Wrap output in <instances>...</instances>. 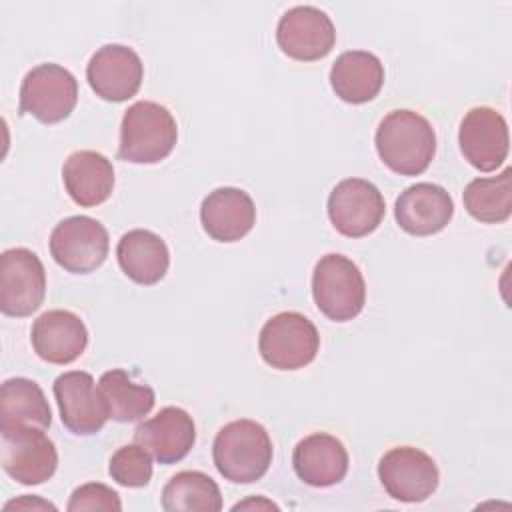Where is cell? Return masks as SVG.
Masks as SVG:
<instances>
[{
	"instance_id": "cell-1",
	"label": "cell",
	"mask_w": 512,
	"mask_h": 512,
	"mask_svg": "<svg viewBox=\"0 0 512 512\" xmlns=\"http://www.w3.org/2000/svg\"><path fill=\"white\" fill-rule=\"evenodd\" d=\"M380 160L400 176L422 174L436 154V132L418 112L398 108L388 112L374 134Z\"/></svg>"
},
{
	"instance_id": "cell-2",
	"label": "cell",
	"mask_w": 512,
	"mask_h": 512,
	"mask_svg": "<svg viewBox=\"0 0 512 512\" xmlns=\"http://www.w3.org/2000/svg\"><path fill=\"white\" fill-rule=\"evenodd\" d=\"M214 466L224 480L252 484L272 464V440L262 424L240 418L224 424L212 444Z\"/></svg>"
},
{
	"instance_id": "cell-3",
	"label": "cell",
	"mask_w": 512,
	"mask_h": 512,
	"mask_svg": "<svg viewBox=\"0 0 512 512\" xmlns=\"http://www.w3.org/2000/svg\"><path fill=\"white\" fill-rule=\"evenodd\" d=\"M178 124L172 112L152 100H138L122 116L118 158L132 164H156L176 146Z\"/></svg>"
},
{
	"instance_id": "cell-4",
	"label": "cell",
	"mask_w": 512,
	"mask_h": 512,
	"mask_svg": "<svg viewBox=\"0 0 512 512\" xmlns=\"http://www.w3.org/2000/svg\"><path fill=\"white\" fill-rule=\"evenodd\" d=\"M312 298L318 310L334 322L356 318L366 302L360 268L344 254H324L312 272Z\"/></svg>"
},
{
	"instance_id": "cell-5",
	"label": "cell",
	"mask_w": 512,
	"mask_h": 512,
	"mask_svg": "<svg viewBox=\"0 0 512 512\" xmlns=\"http://www.w3.org/2000/svg\"><path fill=\"white\" fill-rule=\"evenodd\" d=\"M262 360L276 370H300L320 350L316 326L300 312H278L266 320L258 336Z\"/></svg>"
},
{
	"instance_id": "cell-6",
	"label": "cell",
	"mask_w": 512,
	"mask_h": 512,
	"mask_svg": "<svg viewBox=\"0 0 512 512\" xmlns=\"http://www.w3.org/2000/svg\"><path fill=\"white\" fill-rule=\"evenodd\" d=\"M0 464L24 486L50 480L58 468L54 442L36 426H0Z\"/></svg>"
},
{
	"instance_id": "cell-7",
	"label": "cell",
	"mask_w": 512,
	"mask_h": 512,
	"mask_svg": "<svg viewBox=\"0 0 512 512\" xmlns=\"http://www.w3.org/2000/svg\"><path fill=\"white\" fill-rule=\"evenodd\" d=\"M78 100L74 74L54 62H44L26 72L20 84V114H30L42 124H56L70 116Z\"/></svg>"
},
{
	"instance_id": "cell-8",
	"label": "cell",
	"mask_w": 512,
	"mask_h": 512,
	"mask_svg": "<svg viewBox=\"0 0 512 512\" xmlns=\"http://www.w3.org/2000/svg\"><path fill=\"white\" fill-rule=\"evenodd\" d=\"M108 230L96 218L78 214L58 222L50 234V254L72 274L94 272L108 256Z\"/></svg>"
},
{
	"instance_id": "cell-9",
	"label": "cell",
	"mask_w": 512,
	"mask_h": 512,
	"mask_svg": "<svg viewBox=\"0 0 512 512\" xmlns=\"http://www.w3.org/2000/svg\"><path fill=\"white\" fill-rule=\"evenodd\" d=\"M46 296V270L28 248H8L0 256V310L24 318L36 312Z\"/></svg>"
},
{
	"instance_id": "cell-10",
	"label": "cell",
	"mask_w": 512,
	"mask_h": 512,
	"mask_svg": "<svg viewBox=\"0 0 512 512\" xmlns=\"http://www.w3.org/2000/svg\"><path fill=\"white\" fill-rule=\"evenodd\" d=\"M326 210L332 226L342 236L362 238L380 226L386 204L382 192L370 180L344 178L332 188Z\"/></svg>"
},
{
	"instance_id": "cell-11",
	"label": "cell",
	"mask_w": 512,
	"mask_h": 512,
	"mask_svg": "<svg viewBox=\"0 0 512 512\" xmlns=\"http://www.w3.org/2000/svg\"><path fill=\"white\" fill-rule=\"evenodd\" d=\"M378 478L386 494L398 502H424L438 488V466L414 446L390 448L378 462Z\"/></svg>"
},
{
	"instance_id": "cell-12",
	"label": "cell",
	"mask_w": 512,
	"mask_h": 512,
	"mask_svg": "<svg viewBox=\"0 0 512 512\" xmlns=\"http://www.w3.org/2000/svg\"><path fill=\"white\" fill-rule=\"evenodd\" d=\"M278 48L292 60L314 62L330 54L336 28L330 16L310 4L286 10L276 26Z\"/></svg>"
},
{
	"instance_id": "cell-13",
	"label": "cell",
	"mask_w": 512,
	"mask_h": 512,
	"mask_svg": "<svg viewBox=\"0 0 512 512\" xmlns=\"http://www.w3.org/2000/svg\"><path fill=\"white\" fill-rule=\"evenodd\" d=\"M52 390L60 420L72 434L92 436L104 428L110 416L92 374L82 370L64 372L54 380Z\"/></svg>"
},
{
	"instance_id": "cell-14",
	"label": "cell",
	"mask_w": 512,
	"mask_h": 512,
	"mask_svg": "<svg viewBox=\"0 0 512 512\" xmlns=\"http://www.w3.org/2000/svg\"><path fill=\"white\" fill-rule=\"evenodd\" d=\"M462 156L480 172H492L504 164L510 148L508 124L504 116L490 106L470 108L458 130Z\"/></svg>"
},
{
	"instance_id": "cell-15",
	"label": "cell",
	"mask_w": 512,
	"mask_h": 512,
	"mask_svg": "<svg viewBox=\"0 0 512 512\" xmlns=\"http://www.w3.org/2000/svg\"><path fill=\"white\" fill-rule=\"evenodd\" d=\"M144 64L140 56L124 44H104L88 60L86 80L90 88L108 102H124L140 90Z\"/></svg>"
},
{
	"instance_id": "cell-16",
	"label": "cell",
	"mask_w": 512,
	"mask_h": 512,
	"mask_svg": "<svg viewBox=\"0 0 512 512\" xmlns=\"http://www.w3.org/2000/svg\"><path fill=\"white\" fill-rule=\"evenodd\" d=\"M454 216V200L446 188L432 182L408 186L394 204L398 226L412 236H432L448 226Z\"/></svg>"
},
{
	"instance_id": "cell-17",
	"label": "cell",
	"mask_w": 512,
	"mask_h": 512,
	"mask_svg": "<svg viewBox=\"0 0 512 512\" xmlns=\"http://www.w3.org/2000/svg\"><path fill=\"white\" fill-rule=\"evenodd\" d=\"M30 342L40 360L62 366L84 354L88 346V330L78 314L56 308L34 320Z\"/></svg>"
},
{
	"instance_id": "cell-18",
	"label": "cell",
	"mask_w": 512,
	"mask_h": 512,
	"mask_svg": "<svg viewBox=\"0 0 512 512\" xmlns=\"http://www.w3.org/2000/svg\"><path fill=\"white\" fill-rule=\"evenodd\" d=\"M134 440L160 464L180 462L196 442L192 416L178 406H166L134 430Z\"/></svg>"
},
{
	"instance_id": "cell-19",
	"label": "cell",
	"mask_w": 512,
	"mask_h": 512,
	"mask_svg": "<svg viewBox=\"0 0 512 512\" xmlns=\"http://www.w3.org/2000/svg\"><path fill=\"white\" fill-rule=\"evenodd\" d=\"M200 222L210 238L218 242H236L256 224L254 200L242 188H216L200 204Z\"/></svg>"
},
{
	"instance_id": "cell-20",
	"label": "cell",
	"mask_w": 512,
	"mask_h": 512,
	"mask_svg": "<svg viewBox=\"0 0 512 512\" xmlns=\"http://www.w3.org/2000/svg\"><path fill=\"white\" fill-rule=\"evenodd\" d=\"M292 464L304 484L326 488L344 480L348 472V452L336 436L314 432L296 444Z\"/></svg>"
},
{
	"instance_id": "cell-21",
	"label": "cell",
	"mask_w": 512,
	"mask_h": 512,
	"mask_svg": "<svg viewBox=\"0 0 512 512\" xmlns=\"http://www.w3.org/2000/svg\"><path fill=\"white\" fill-rule=\"evenodd\" d=\"M62 182L68 196L84 208L98 206L112 196V162L96 150H76L62 166Z\"/></svg>"
},
{
	"instance_id": "cell-22",
	"label": "cell",
	"mask_w": 512,
	"mask_h": 512,
	"mask_svg": "<svg viewBox=\"0 0 512 512\" xmlns=\"http://www.w3.org/2000/svg\"><path fill=\"white\" fill-rule=\"evenodd\" d=\"M384 84V66L368 50L342 52L330 68L334 94L348 104H364L378 96Z\"/></svg>"
},
{
	"instance_id": "cell-23",
	"label": "cell",
	"mask_w": 512,
	"mask_h": 512,
	"mask_svg": "<svg viewBox=\"0 0 512 512\" xmlns=\"http://www.w3.org/2000/svg\"><path fill=\"white\" fill-rule=\"evenodd\" d=\"M116 258L122 272L142 286L160 282L170 266L166 242L156 232L144 228H134L118 240Z\"/></svg>"
},
{
	"instance_id": "cell-24",
	"label": "cell",
	"mask_w": 512,
	"mask_h": 512,
	"mask_svg": "<svg viewBox=\"0 0 512 512\" xmlns=\"http://www.w3.org/2000/svg\"><path fill=\"white\" fill-rule=\"evenodd\" d=\"M50 422V404L34 380H4L0 390V426H36L46 430Z\"/></svg>"
},
{
	"instance_id": "cell-25",
	"label": "cell",
	"mask_w": 512,
	"mask_h": 512,
	"mask_svg": "<svg viewBox=\"0 0 512 512\" xmlns=\"http://www.w3.org/2000/svg\"><path fill=\"white\" fill-rule=\"evenodd\" d=\"M98 390L106 402L108 416L116 422H136L150 414L156 394L148 384H138L122 368L104 372L98 380Z\"/></svg>"
},
{
	"instance_id": "cell-26",
	"label": "cell",
	"mask_w": 512,
	"mask_h": 512,
	"mask_svg": "<svg viewBox=\"0 0 512 512\" xmlns=\"http://www.w3.org/2000/svg\"><path fill=\"white\" fill-rule=\"evenodd\" d=\"M162 508L166 512H218L222 510V494L208 474L182 470L164 484Z\"/></svg>"
},
{
	"instance_id": "cell-27",
	"label": "cell",
	"mask_w": 512,
	"mask_h": 512,
	"mask_svg": "<svg viewBox=\"0 0 512 512\" xmlns=\"http://www.w3.org/2000/svg\"><path fill=\"white\" fill-rule=\"evenodd\" d=\"M466 212L484 224L506 222L512 214V168L498 176L474 178L462 192Z\"/></svg>"
},
{
	"instance_id": "cell-28",
	"label": "cell",
	"mask_w": 512,
	"mask_h": 512,
	"mask_svg": "<svg viewBox=\"0 0 512 512\" xmlns=\"http://www.w3.org/2000/svg\"><path fill=\"white\" fill-rule=\"evenodd\" d=\"M108 472L120 486L142 488L152 478V454L138 442L120 446L110 458Z\"/></svg>"
},
{
	"instance_id": "cell-29",
	"label": "cell",
	"mask_w": 512,
	"mask_h": 512,
	"mask_svg": "<svg viewBox=\"0 0 512 512\" xmlns=\"http://www.w3.org/2000/svg\"><path fill=\"white\" fill-rule=\"evenodd\" d=\"M68 512H94V510H122V502L116 490L100 482H88L70 494Z\"/></svg>"
},
{
	"instance_id": "cell-30",
	"label": "cell",
	"mask_w": 512,
	"mask_h": 512,
	"mask_svg": "<svg viewBox=\"0 0 512 512\" xmlns=\"http://www.w3.org/2000/svg\"><path fill=\"white\" fill-rule=\"evenodd\" d=\"M8 510H52L54 512L56 506L46 502V500H42V498H38V496L24 494V496H20L16 500L6 502L4 504V512H8Z\"/></svg>"
},
{
	"instance_id": "cell-31",
	"label": "cell",
	"mask_w": 512,
	"mask_h": 512,
	"mask_svg": "<svg viewBox=\"0 0 512 512\" xmlns=\"http://www.w3.org/2000/svg\"><path fill=\"white\" fill-rule=\"evenodd\" d=\"M240 508H272V510H278V506L274 502H268V500H262V498H252V500L238 502V504L232 506V510H240Z\"/></svg>"
}]
</instances>
